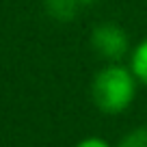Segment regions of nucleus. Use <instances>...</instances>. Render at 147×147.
Returning <instances> with one entry per match:
<instances>
[{
    "mask_svg": "<svg viewBox=\"0 0 147 147\" xmlns=\"http://www.w3.org/2000/svg\"><path fill=\"white\" fill-rule=\"evenodd\" d=\"M80 2H89V0H80Z\"/></svg>",
    "mask_w": 147,
    "mask_h": 147,
    "instance_id": "obj_7",
    "label": "nucleus"
},
{
    "mask_svg": "<svg viewBox=\"0 0 147 147\" xmlns=\"http://www.w3.org/2000/svg\"><path fill=\"white\" fill-rule=\"evenodd\" d=\"M119 147H147V128H136L121 138Z\"/></svg>",
    "mask_w": 147,
    "mask_h": 147,
    "instance_id": "obj_5",
    "label": "nucleus"
},
{
    "mask_svg": "<svg viewBox=\"0 0 147 147\" xmlns=\"http://www.w3.org/2000/svg\"><path fill=\"white\" fill-rule=\"evenodd\" d=\"M136 82L132 69L123 63H106L93 76L91 97L104 115H119L132 104L136 95Z\"/></svg>",
    "mask_w": 147,
    "mask_h": 147,
    "instance_id": "obj_1",
    "label": "nucleus"
},
{
    "mask_svg": "<svg viewBox=\"0 0 147 147\" xmlns=\"http://www.w3.org/2000/svg\"><path fill=\"white\" fill-rule=\"evenodd\" d=\"M128 67L132 69L134 78L147 87V37L141 39L136 46H132L128 54Z\"/></svg>",
    "mask_w": 147,
    "mask_h": 147,
    "instance_id": "obj_3",
    "label": "nucleus"
},
{
    "mask_svg": "<svg viewBox=\"0 0 147 147\" xmlns=\"http://www.w3.org/2000/svg\"><path fill=\"white\" fill-rule=\"evenodd\" d=\"M91 48L106 63H121L130 54V37L123 26L115 22H102L91 32Z\"/></svg>",
    "mask_w": 147,
    "mask_h": 147,
    "instance_id": "obj_2",
    "label": "nucleus"
},
{
    "mask_svg": "<svg viewBox=\"0 0 147 147\" xmlns=\"http://www.w3.org/2000/svg\"><path fill=\"white\" fill-rule=\"evenodd\" d=\"M46 5H48V13L54 20L67 22V20H71L76 15L80 0H46Z\"/></svg>",
    "mask_w": 147,
    "mask_h": 147,
    "instance_id": "obj_4",
    "label": "nucleus"
},
{
    "mask_svg": "<svg viewBox=\"0 0 147 147\" xmlns=\"http://www.w3.org/2000/svg\"><path fill=\"white\" fill-rule=\"evenodd\" d=\"M76 147H110L106 141H102V138H84V141H80Z\"/></svg>",
    "mask_w": 147,
    "mask_h": 147,
    "instance_id": "obj_6",
    "label": "nucleus"
}]
</instances>
